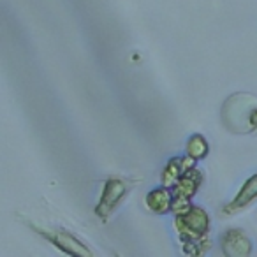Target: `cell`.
Returning a JSON list of instances; mask_svg holds the SVG:
<instances>
[{
  "label": "cell",
  "instance_id": "1",
  "mask_svg": "<svg viewBox=\"0 0 257 257\" xmlns=\"http://www.w3.org/2000/svg\"><path fill=\"white\" fill-rule=\"evenodd\" d=\"M175 229L182 238V246L187 253H203L210 246L206 234L210 231V217L201 206H192L187 213L176 215Z\"/></svg>",
  "mask_w": 257,
  "mask_h": 257
},
{
  "label": "cell",
  "instance_id": "2",
  "mask_svg": "<svg viewBox=\"0 0 257 257\" xmlns=\"http://www.w3.org/2000/svg\"><path fill=\"white\" fill-rule=\"evenodd\" d=\"M222 121L234 134L257 131V97L252 93H232L222 106Z\"/></svg>",
  "mask_w": 257,
  "mask_h": 257
},
{
  "label": "cell",
  "instance_id": "3",
  "mask_svg": "<svg viewBox=\"0 0 257 257\" xmlns=\"http://www.w3.org/2000/svg\"><path fill=\"white\" fill-rule=\"evenodd\" d=\"M133 189V182H128L125 178H109L104 183L102 194H100L99 204L95 208L97 217H100L102 220H107L111 213L118 208V204L125 199V196L128 194V190Z\"/></svg>",
  "mask_w": 257,
  "mask_h": 257
},
{
  "label": "cell",
  "instance_id": "4",
  "mask_svg": "<svg viewBox=\"0 0 257 257\" xmlns=\"http://www.w3.org/2000/svg\"><path fill=\"white\" fill-rule=\"evenodd\" d=\"M32 229H36L39 234H43L48 241H51L58 250L69 253V255H76V257H90L93 255L90 252V248L86 245H83L76 236H72L71 232L64 231V229H55V227H41V225L30 224Z\"/></svg>",
  "mask_w": 257,
  "mask_h": 257
},
{
  "label": "cell",
  "instance_id": "5",
  "mask_svg": "<svg viewBox=\"0 0 257 257\" xmlns=\"http://www.w3.org/2000/svg\"><path fill=\"white\" fill-rule=\"evenodd\" d=\"M222 252L231 257H245L252 252V241L241 229H227L222 234Z\"/></svg>",
  "mask_w": 257,
  "mask_h": 257
},
{
  "label": "cell",
  "instance_id": "6",
  "mask_svg": "<svg viewBox=\"0 0 257 257\" xmlns=\"http://www.w3.org/2000/svg\"><path fill=\"white\" fill-rule=\"evenodd\" d=\"M196 164V159H192L190 155L187 157H175L168 162V166L162 171V185L173 189V187L178 183V180L189 171L190 168H194Z\"/></svg>",
  "mask_w": 257,
  "mask_h": 257
},
{
  "label": "cell",
  "instance_id": "7",
  "mask_svg": "<svg viewBox=\"0 0 257 257\" xmlns=\"http://www.w3.org/2000/svg\"><path fill=\"white\" fill-rule=\"evenodd\" d=\"M201 178H203V175H201L199 169H197L196 166L190 168L189 171H187L185 175L178 180V183L171 189L173 197L192 199V196L197 192V189H199V185H201Z\"/></svg>",
  "mask_w": 257,
  "mask_h": 257
},
{
  "label": "cell",
  "instance_id": "8",
  "mask_svg": "<svg viewBox=\"0 0 257 257\" xmlns=\"http://www.w3.org/2000/svg\"><path fill=\"white\" fill-rule=\"evenodd\" d=\"M257 197V175L250 176L248 180L245 182V185L241 187V190L238 192V196L224 208V213L231 215V213H236V211L243 210L245 206H248L253 199Z\"/></svg>",
  "mask_w": 257,
  "mask_h": 257
},
{
  "label": "cell",
  "instance_id": "9",
  "mask_svg": "<svg viewBox=\"0 0 257 257\" xmlns=\"http://www.w3.org/2000/svg\"><path fill=\"white\" fill-rule=\"evenodd\" d=\"M147 206L150 208L154 213H159V215L171 211L173 190L168 189V187H161V189L150 190L147 196Z\"/></svg>",
  "mask_w": 257,
  "mask_h": 257
},
{
  "label": "cell",
  "instance_id": "10",
  "mask_svg": "<svg viewBox=\"0 0 257 257\" xmlns=\"http://www.w3.org/2000/svg\"><path fill=\"white\" fill-rule=\"evenodd\" d=\"M208 143L201 134H194L189 141H187V155H190L196 161H201L208 155Z\"/></svg>",
  "mask_w": 257,
  "mask_h": 257
}]
</instances>
